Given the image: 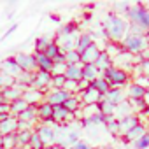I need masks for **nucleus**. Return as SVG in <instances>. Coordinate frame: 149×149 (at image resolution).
<instances>
[{
    "label": "nucleus",
    "instance_id": "obj_1",
    "mask_svg": "<svg viewBox=\"0 0 149 149\" xmlns=\"http://www.w3.org/2000/svg\"><path fill=\"white\" fill-rule=\"evenodd\" d=\"M102 28L105 30L107 40L109 42H118L121 44V40L128 35V21L123 16H118L114 13H109L104 19H102Z\"/></svg>",
    "mask_w": 149,
    "mask_h": 149
},
{
    "label": "nucleus",
    "instance_id": "obj_2",
    "mask_svg": "<svg viewBox=\"0 0 149 149\" xmlns=\"http://www.w3.org/2000/svg\"><path fill=\"white\" fill-rule=\"evenodd\" d=\"M126 18H128V25H135L139 26L146 35H149V9L142 4H135V6H130L128 13H126Z\"/></svg>",
    "mask_w": 149,
    "mask_h": 149
},
{
    "label": "nucleus",
    "instance_id": "obj_3",
    "mask_svg": "<svg viewBox=\"0 0 149 149\" xmlns=\"http://www.w3.org/2000/svg\"><path fill=\"white\" fill-rule=\"evenodd\" d=\"M121 47H123V51L130 53L132 56H139V54L149 51V39H147V35H133V33H128L121 40Z\"/></svg>",
    "mask_w": 149,
    "mask_h": 149
},
{
    "label": "nucleus",
    "instance_id": "obj_4",
    "mask_svg": "<svg viewBox=\"0 0 149 149\" xmlns=\"http://www.w3.org/2000/svg\"><path fill=\"white\" fill-rule=\"evenodd\" d=\"M102 77L109 83L111 88H121V90H125L132 83V74L126 72V70L116 68V67H111L109 70H105L102 74Z\"/></svg>",
    "mask_w": 149,
    "mask_h": 149
},
{
    "label": "nucleus",
    "instance_id": "obj_5",
    "mask_svg": "<svg viewBox=\"0 0 149 149\" xmlns=\"http://www.w3.org/2000/svg\"><path fill=\"white\" fill-rule=\"evenodd\" d=\"M51 79L53 76L49 72H44V70H35L33 72V81H32V86L33 90H39L42 93H46L49 90V84H51Z\"/></svg>",
    "mask_w": 149,
    "mask_h": 149
},
{
    "label": "nucleus",
    "instance_id": "obj_6",
    "mask_svg": "<svg viewBox=\"0 0 149 149\" xmlns=\"http://www.w3.org/2000/svg\"><path fill=\"white\" fill-rule=\"evenodd\" d=\"M16 63L19 65L21 72H35L37 70V60H35V54H30V53H18L14 56Z\"/></svg>",
    "mask_w": 149,
    "mask_h": 149
},
{
    "label": "nucleus",
    "instance_id": "obj_7",
    "mask_svg": "<svg viewBox=\"0 0 149 149\" xmlns=\"http://www.w3.org/2000/svg\"><path fill=\"white\" fill-rule=\"evenodd\" d=\"M72 95L67 93L65 90H47L44 93V102H47L49 105L56 107V105H63L67 102V98H70Z\"/></svg>",
    "mask_w": 149,
    "mask_h": 149
},
{
    "label": "nucleus",
    "instance_id": "obj_8",
    "mask_svg": "<svg viewBox=\"0 0 149 149\" xmlns=\"http://www.w3.org/2000/svg\"><path fill=\"white\" fill-rule=\"evenodd\" d=\"M79 35H81V32L77 30V32H74L72 35H65V37L54 39V42L58 44V47H60L61 53H68V51H74V49L77 47V39H79Z\"/></svg>",
    "mask_w": 149,
    "mask_h": 149
},
{
    "label": "nucleus",
    "instance_id": "obj_9",
    "mask_svg": "<svg viewBox=\"0 0 149 149\" xmlns=\"http://www.w3.org/2000/svg\"><path fill=\"white\" fill-rule=\"evenodd\" d=\"M35 132L39 133V137L42 139L44 146H54L56 144V133H54V128L53 126H47V125H42V123H37L35 126Z\"/></svg>",
    "mask_w": 149,
    "mask_h": 149
},
{
    "label": "nucleus",
    "instance_id": "obj_10",
    "mask_svg": "<svg viewBox=\"0 0 149 149\" xmlns=\"http://www.w3.org/2000/svg\"><path fill=\"white\" fill-rule=\"evenodd\" d=\"M100 51H102V47L97 42H93L88 49H84L83 53H79L81 54V65H93L97 61V58L100 56Z\"/></svg>",
    "mask_w": 149,
    "mask_h": 149
},
{
    "label": "nucleus",
    "instance_id": "obj_11",
    "mask_svg": "<svg viewBox=\"0 0 149 149\" xmlns=\"http://www.w3.org/2000/svg\"><path fill=\"white\" fill-rule=\"evenodd\" d=\"M0 70H2L4 74H7V76L14 77V79L21 74V68H19V65L16 63L14 56H7L6 60H2V63H0Z\"/></svg>",
    "mask_w": 149,
    "mask_h": 149
},
{
    "label": "nucleus",
    "instance_id": "obj_12",
    "mask_svg": "<svg viewBox=\"0 0 149 149\" xmlns=\"http://www.w3.org/2000/svg\"><path fill=\"white\" fill-rule=\"evenodd\" d=\"M79 98H81V104L83 105H97L100 100H104V97L97 90H93L91 86H88L83 93H79Z\"/></svg>",
    "mask_w": 149,
    "mask_h": 149
},
{
    "label": "nucleus",
    "instance_id": "obj_13",
    "mask_svg": "<svg viewBox=\"0 0 149 149\" xmlns=\"http://www.w3.org/2000/svg\"><path fill=\"white\" fill-rule=\"evenodd\" d=\"M118 121H119V137H123L125 133H128L133 126H137L140 123V116L139 114H130V116H125Z\"/></svg>",
    "mask_w": 149,
    "mask_h": 149
},
{
    "label": "nucleus",
    "instance_id": "obj_14",
    "mask_svg": "<svg viewBox=\"0 0 149 149\" xmlns=\"http://www.w3.org/2000/svg\"><path fill=\"white\" fill-rule=\"evenodd\" d=\"M51 118H53V105H49L47 102H40L37 105V119H39V123L47 125V123H51Z\"/></svg>",
    "mask_w": 149,
    "mask_h": 149
},
{
    "label": "nucleus",
    "instance_id": "obj_15",
    "mask_svg": "<svg viewBox=\"0 0 149 149\" xmlns=\"http://www.w3.org/2000/svg\"><path fill=\"white\" fill-rule=\"evenodd\" d=\"M104 100L111 102L112 105H119L121 102L126 100V93H125V90H121V88H111V90L104 95Z\"/></svg>",
    "mask_w": 149,
    "mask_h": 149
},
{
    "label": "nucleus",
    "instance_id": "obj_16",
    "mask_svg": "<svg viewBox=\"0 0 149 149\" xmlns=\"http://www.w3.org/2000/svg\"><path fill=\"white\" fill-rule=\"evenodd\" d=\"M146 132H147V128H146V125H144V123L140 121V123H139L137 126H133V128H132V130H130L128 133H125V135H123L121 139H123V142H125V144H132V142H135V140H137L139 137H142V135H144Z\"/></svg>",
    "mask_w": 149,
    "mask_h": 149
},
{
    "label": "nucleus",
    "instance_id": "obj_17",
    "mask_svg": "<svg viewBox=\"0 0 149 149\" xmlns=\"http://www.w3.org/2000/svg\"><path fill=\"white\" fill-rule=\"evenodd\" d=\"M16 132H18V118L9 116L6 121L0 123V135H2V137L11 135V133H16Z\"/></svg>",
    "mask_w": 149,
    "mask_h": 149
},
{
    "label": "nucleus",
    "instance_id": "obj_18",
    "mask_svg": "<svg viewBox=\"0 0 149 149\" xmlns=\"http://www.w3.org/2000/svg\"><path fill=\"white\" fill-rule=\"evenodd\" d=\"M146 88L144 86H140V84H137V83H130V86L126 88V97H128V100H142L144 98V95H146Z\"/></svg>",
    "mask_w": 149,
    "mask_h": 149
},
{
    "label": "nucleus",
    "instance_id": "obj_19",
    "mask_svg": "<svg viewBox=\"0 0 149 149\" xmlns=\"http://www.w3.org/2000/svg\"><path fill=\"white\" fill-rule=\"evenodd\" d=\"M23 98L26 100V104H28V105H35V107H37L40 102H44V93H42V91H39V90L28 88V90H25Z\"/></svg>",
    "mask_w": 149,
    "mask_h": 149
},
{
    "label": "nucleus",
    "instance_id": "obj_20",
    "mask_svg": "<svg viewBox=\"0 0 149 149\" xmlns=\"http://www.w3.org/2000/svg\"><path fill=\"white\" fill-rule=\"evenodd\" d=\"M67 81H76L79 83L83 79V65H67V70L63 74Z\"/></svg>",
    "mask_w": 149,
    "mask_h": 149
},
{
    "label": "nucleus",
    "instance_id": "obj_21",
    "mask_svg": "<svg viewBox=\"0 0 149 149\" xmlns=\"http://www.w3.org/2000/svg\"><path fill=\"white\" fill-rule=\"evenodd\" d=\"M93 65H95V68L98 70V74L102 76L105 70H109V68L112 67V58H111L105 51H100V56L97 58V61H95Z\"/></svg>",
    "mask_w": 149,
    "mask_h": 149
},
{
    "label": "nucleus",
    "instance_id": "obj_22",
    "mask_svg": "<svg viewBox=\"0 0 149 149\" xmlns=\"http://www.w3.org/2000/svg\"><path fill=\"white\" fill-rule=\"evenodd\" d=\"M18 121H26V123H32L37 126L39 119H37V107L35 105H28L21 114H18Z\"/></svg>",
    "mask_w": 149,
    "mask_h": 149
},
{
    "label": "nucleus",
    "instance_id": "obj_23",
    "mask_svg": "<svg viewBox=\"0 0 149 149\" xmlns=\"http://www.w3.org/2000/svg\"><path fill=\"white\" fill-rule=\"evenodd\" d=\"M93 42H95V39H93L91 32H81V35H79V39H77V47H76V51H77V53H83V51L88 49Z\"/></svg>",
    "mask_w": 149,
    "mask_h": 149
},
{
    "label": "nucleus",
    "instance_id": "obj_24",
    "mask_svg": "<svg viewBox=\"0 0 149 149\" xmlns=\"http://www.w3.org/2000/svg\"><path fill=\"white\" fill-rule=\"evenodd\" d=\"M23 90L19 88V86H11V88H6V90H2V97H4V100L9 104V102H13V100H16V98H21L23 97Z\"/></svg>",
    "mask_w": 149,
    "mask_h": 149
},
{
    "label": "nucleus",
    "instance_id": "obj_25",
    "mask_svg": "<svg viewBox=\"0 0 149 149\" xmlns=\"http://www.w3.org/2000/svg\"><path fill=\"white\" fill-rule=\"evenodd\" d=\"M26 107H28V104H26V100L23 97L21 98H16V100L9 102V114L14 116V118H18V114H21Z\"/></svg>",
    "mask_w": 149,
    "mask_h": 149
},
{
    "label": "nucleus",
    "instance_id": "obj_26",
    "mask_svg": "<svg viewBox=\"0 0 149 149\" xmlns=\"http://www.w3.org/2000/svg\"><path fill=\"white\" fill-rule=\"evenodd\" d=\"M32 81H33V72H21L19 76L16 77V86H19L23 91L25 90H28L30 86H32Z\"/></svg>",
    "mask_w": 149,
    "mask_h": 149
},
{
    "label": "nucleus",
    "instance_id": "obj_27",
    "mask_svg": "<svg viewBox=\"0 0 149 149\" xmlns=\"http://www.w3.org/2000/svg\"><path fill=\"white\" fill-rule=\"evenodd\" d=\"M35 60H37V70H44V72H49L53 70V60H49L46 54H35Z\"/></svg>",
    "mask_w": 149,
    "mask_h": 149
},
{
    "label": "nucleus",
    "instance_id": "obj_28",
    "mask_svg": "<svg viewBox=\"0 0 149 149\" xmlns=\"http://www.w3.org/2000/svg\"><path fill=\"white\" fill-rule=\"evenodd\" d=\"M130 114H135V112H133V109H132V105H130L128 100H125L119 105H116V112H114V118L116 119H121V118L130 116Z\"/></svg>",
    "mask_w": 149,
    "mask_h": 149
},
{
    "label": "nucleus",
    "instance_id": "obj_29",
    "mask_svg": "<svg viewBox=\"0 0 149 149\" xmlns=\"http://www.w3.org/2000/svg\"><path fill=\"white\" fill-rule=\"evenodd\" d=\"M63 107L70 112V114H74V112H77L81 107H83V104H81V98H79V95H72L70 98H67V102L63 104Z\"/></svg>",
    "mask_w": 149,
    "mask_h": 149
},
{
    "label": "nucleus",
    "instance_id": "obj_30",
    "mask_svg": "<svg viewBox=\"0 0 149 149\" xmlns=\"http://www.w3.org/2000/svg\"><path fill=\"white\" fill-rule=\"evenodd\" d=\"M90 86H91L93 90H97V91H98V93H100L102 97H104V95H105V93H107V91L111 90L109 83H107V81H105V79H104L102 76H98V77H97V79H95L93 83H90Z\"/></svg>",
    "mask_w": 149,
    "mask_h": 149
},
{
    "label": "nucleus",
    "instance_id": "obj_31",
    "mask_svg": "<svg viewBox=\"0 0 149 149\" xmlns=\"http://www.w3.org/2000/svg\"><path fill=\"white\" fill-rule=\"evenodd\" d=\"M97 107H98V112L104 114L105 118H112L114 112H116V105H112V104L107 102V100H100V102L97 104Z\"/></svg>",
    "mask_w": 149,
    "mask_h": 149
},
{
    "label": "nucleus",
    "instance_id": "obj_32",
    "mask_svg": "<svg viewBox=\"0 0 149 149\" xmlns=\"http://www.w3.org/2000/svg\"><path fill=\"white\" fill-rule=\"evenodd\" d=\"M98 76H100V74L95 68V65H83V79L86 83H93Z\"/></svg>",
    "mask_w": 149,
    "mask_h": 149
},
{
    "label": "nucleus",
    "instance_id": "obj_33",
    "mask_svg": "<svg viewBox=\"0 0 149 149\" xmlns=\"http://www.w3.org/2000/svg\"><path fill=\"white\" fill-rule=\"evenodd\" d=\"M32 132H16V149H28Z\"/></svg>",
    "mask_w": 149,
    "mask_h": 149
},
{
    "label": "nucleus",
    "instance_id": "obj_34",
    "mask_svg": "<svg viewBox=\"0 0 149 149\" xmlns=\"http://www.w3.org/2000/svg\"><path fill=\"white\" fill-rule=\"evenodd\" d=\"M49 39L47 37H37L35 39V42H33V54H44V51H46V47L49 46Z\"/></svg>",
    "mask_w": 149,
    "mask_h": 149
},
{
    "label": "nucleus",
    "instance_id": "obj_35",
    "mask_svg": "<svg viewBox=\"0 0 149 149\" xmlns=\"http://www.w3.org/2000/svg\"><path fill=\"white\" fill-rule=\"evenodd\" d=\"M104 128H105L111 135H114V137H118V135H119V121H118L114 116H112V118H107V121H105Z\"/></svg>",
    "mask_w": 149,
    "mask_h": 149
},
{
    "label": "nucleus",
    "instance_id": "obj_36",
    "mask_svg": "<svg viewBox=\"0 0 149 149\" xmlns=\"http://www.w3.org/2000/svg\"><path fill=\"white\" fill-rule=\"evenodd\" d=\"M102 51H105L111 58H114V56H118V54L123 51V47H121V44H118V42H105V46L102 47Z\"/></svg>",
    "mask_w": 149,
    "mask_h": 149
},
{
    "label": "nucleus",
    "instance_id": "obj_37",
    "mask_svg": "<svg viewBox=\"0 0 149 149\" xmlns=\"http://www.w3.org/2000/svg\"><path fill=\"white\" fill-rule=\"evenodd\" d=\"M133 70H135V72H133L135 76H142V77L149 79V60H144V61L137 63Z\"/></svg>",
    "mask_w": 149,
    "mask_h": 149
},
{
    "label": "nucleus",
    "instance_id": "obj_38",
    "mask_svg": "<svg viewBox=\"0 0 149 149\" xmlns=\"http://www.w3.org/2000/svg\"><path fill=\"white\" fill-rule=\"evenodd\" d=\"M28 149H46V146H44V142H42V139L39 137V133L33 130L32 132V135H30V142H28Z\"/></svg>",
    "mask_w": 149,
    "mask_h": 149
},
{
    "label": "nucleus",
    "instance_id": "obj_39",
    "mask_svg": "<svg viewBox=\"0 0 149 149\" xmlns=\"http://www.w3.org/2000/svg\"><path fill=\"white\" fill-rule=\"evenodd\" d=\"M65 54V63L67 65H81V54L74 49V51H68V53H63Z\"/></svg>",
    "mask_w": 149,
    "mask_h": 149
},
{
    "label": "nucleus",
    "instance_id": "obj_40",
    "mask_svg": "<svg viewBox=\"0 0 149 149\" xmlns=\"http://www.w3.org/2000/svg\"><path fill=\"white\" fill-rule=\"evenodd\" d=\"M74 32H77V25H76V23H67V25H63V26L56 32V39H58V37H65V35H72Z\"/></svg>",
    "mask_w": 149,
    "mask_h": 149
},
{
    "label": "nucleus",
    "instance_id": "obj_41",
    "mask_svg": "<svg viewBox=\"0 0 149 149\" xmlns=\"http://www.w3.org/2000/svg\"><path fill=\"white\" fill-rule=\"evenodd\" d=\"M60 53H61V51H60V47H58V44H56L54 40H51V42H49V46H47V47H46V51H44V54H46L49 60H54Z\"/></svg>",
    "mask_w": 149,
    "mask_h": 149
},
{
    "label": "nucleus",
    "instance_id": "obj_42",
    "mask_svg": "<svg viewBox=\"0 0 149 149\" xmlns=\"http://www.w3.org/2000/svg\"><path fill=\"white\" fill-rule=\"evenodd\" d=\"M14 83H16V79H14V77L7 76V74H4L2 70H0V90L11 88V86H14Z\"/></svg>",
    "mask_w": 149,
    "mask_h": 149
},
{
    "label": "nucleus",
    "instance_id": "obj_43",
    "mask_svg": "<svg viewBox=\"0 0 149 149\" xmlns=\"http://www.w3.org/2000/svg\"><path fill=\"white\" fill-rule=\"evenodd\" d=\"M133 144V149H147L149 147V132H146L142 137H139Z\"/></svg>",
    "mask_w": 149,
    "mask_h": 149
},
{
    "label": "nucleus",
    "instance_id": "obj_44",
    "mask_svg": "<svg viewBox=\"0 0 149 149\" xmlns=\"http://www.w3.org/2000/svg\"><path fill=\"white\" fill-rule=\"evenodd\" d=\"M65 81H67V79H65L63 76H53L51 84H49V90H63Z\"/></svg>",
    "mask_w": 149,
    "mask_h": 149
},
{
    "label": "nucleus",
    "instance_id": "obj_45",
    "mask_svg": "<svg viewBox=\"0 0 149 149\" xmlns=\"http://www.w3.org/2000/svg\"><path fill=\"white\" fill-rule=\"evenodd\" d=\"M4 139V149H16V133L6 135Z\"/></svg>",
    "mask_w": 149,
    "mask_h": 149
},
{
    "label": "nucleus",
    "instance_id": "obj_46",
    "mask_svg": "<svg viewBox=\"0 0 149 149\" xmlns=\"http://www.w3.org/2000/svg\"><path fill=\"white\" fill-rule=\"evenodd\" d=\"M63 90H65L67 93H70V95H79V91H77V83H76V81H65Z\"/></svg>",
    "mask_w": 149,
    "mask_h": 149
},
{
    "label": "nucleus",
    "instance_id": "obj_47",
    "mask_svg": "<svg viewBox=\"0 0 149 149\" xmlns=\"http://www.w3.org/2000/svg\"><path fill=\"white\" fill-rule=\"evenodd\" d=\"M67 70V65L65 63H54L53 65V70H51V76H63Z\"/></svg>",
    "mask_w": 149,
    "mask_h": 149
},
{
    "label": "nucleus",
    "instance_id": "obj_48",
    "mask_svg": "<svg viewBox=\"0 0 149 149\" xmlns=\"http://www.w3.org/2000/svg\"><path fill=\"white\" fill-rule=\"evenodd\" d=\"M128 9H130V4H128V2L116 4V6H114V14H118V16H121V14H126V13H128Z\"/></svg>",
    "mask_w": 149,
    "mask_h": 149
},
{
    "label": "nucleus",
    "instance_id": "obj_49",
    "mask_svg": "<svg viewBox=\"0 0 149 149\" xmlns=\"http://www.w3.org/2000/svg\"><path fill=\"white\" fill-rule=\"evenodd\" d=\"M72 149H93V147H91L86 140H79L76 146H72Z\"/></svg>",
    "mask_w": 149,
    "mask_h": 149
},
{
    "label": "nucleus",
    "instance_id": "obj_50",
    "mask_svg": "<svg viewBox=\"0 0 149 149\" xmlns=\"http://www.w3.org/2000/svg\"><path fill=\"white\" fill-rule=\"evenodd\" d=\"M16 28H18V23H14V25H11V26H9V30H7V32L4 33V39H7V37H9L11 33H14V32H16Z\"/></svg>",
    "mask_w": 149,
    "mask_h": 149
},
{
    "label": "nucleus",
    "instance_id": "obj_51",
    "mask_svg": "<svg viewBox=\"0 0 149 149\" xmlns=\"http://www.w3.org/2000/svg\"><path fill=\"white\" fill-rule=\"evenodd\" d=\"M53 63H65V54H63V53H60V54L53 60ZM65 65H67V63H65Z\"/></svg>",
    "mask_w": 149,
    "mask_h": 149
},
{
    "label": "nucleus",
    "instance_id": "obj_52",
    "mask_svg": "<svg viewBox=\"0 0 149 149\" xmlns=\"http://www.w3.org/2000/svg\"><path fill=\"white\" fill-rule=\"evenodd\" d=\"M142 100H144V104H146V107H147V105H149V91H146V95H144Z\"/></svg>",
    "mask_w": 149,
    "mask_h": 149
},
{
    "label": "nucleus",
    "instance_id": "obj_53",
    "mask_svg": "<svg viewBox=\"0 0 149 149\" xmlns=\"http://www.w3.org/2000/svg\"><path fill=\"white\" fill-rule=\"evenodd\" d=\"M51 21H54V23H60V18H58V16H54V14H51Z\"/></svg>",
    "mask_w": 149,
    "mask_h": 149
},
{
    "label": "nucleus",
    "instance_id": "obj_54",
    "mask_svg": "<svg viewBox=\"0 0 149 149\" xmlns=\"http://www.w3.org/2000/svg\"><path fill=\"white\" fill-rule=\"evenodd\" d=\"M46 149H63V147H60V146H58V144H54V146H47V147H46Z\"/></svg>",
    "mask_w": 149,
    "mask_h": 149
},
{
    "label": "nucleus",
    "instance_id": "obj_55",
    "mask_svg": "<svg viewBox=\"0 0 149 149\" xmlns=\"http://www.w3.org/2000/svg\"><path fill=\"white\" fill-rule=\"evenodd\" d=\"M0 104H7V102L4 100V97H2V90H0Z\"/></svg>",
    "mask_w": 149,
    "mask_h": 149
},
{
    "label": "nucleus",
    "instance_id": "obj_56",
    "mask_svg": "<svg viewBox=\"0 0 149 149\" xmlns=\"http://www.w3.org/2000/svg\"><path fill=\"white\" fill-rule=\"evenodd\" d=\"M0 149H4V139H2V135H0Z\"/></svg>",
    "mask_w": 149,
    "mask_h": 149
},
{
    "label": "nucleus",
    "instance_id": "obj_57",
    "mask_svg": "<svg viewBox=\"0 0 149 149\" xmlns=\"http://www.w3.org/2000/svg\"><path fill=\"white\" fill-rule=\"evenodd\" d=\"M97 149H114V147H111V146H102V147H97Z\"/></svg>",
    "mask_w": 149,
    "mask_h": 149
},
{
    "label": "nucleus",
    "instance_id": "obj_58",
    "mask_svg": "<svg viewBox=\"0 0 149 149\" xmlns=\"http://www.w3.org/2000/svg\"><path fill=\"white\" fill-rule=\"evenodd\" d=\"M147 39H149V35H147Z\"/></svg>",
    "mask_w": 149,
    "mask_h": 149
}]
</instances>
